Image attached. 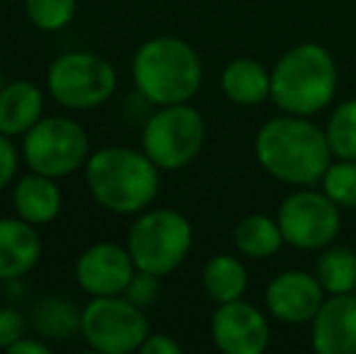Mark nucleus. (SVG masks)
I'll return each mask as SVG.
<instances>
[{"instance_id":"7c9ffc66","label":"nucleus","mask_w":356,"mask_h":354,"mask_svg":"<svg viewBox=\"0 0 356 354\" xmlns=\"http://www.w3.org/2000/svg\"><path fill=\"white\" fill-rule=\"evenodd\" d=\"M8 86V81H5V76H3V71H0V92H3V88Z\"/></svg>"},{"instance_id":"0eeeda50","label":"nucleus","mask_w":356,"mask_h":354,"mask_svg":"<svg viewBox=\"0 0 356 354\" xmlns=\"http://www.w3.org/2000/svg\"><path fill=\"white\" fill-rule=\"evenodd\" d=\"M47 90L61 107L73 112L102 107L117 90V71L92 51H66L51 61Z\"/></svg>"},{"instance_id":"9d476101","label":"nucleus","mask_w":356,"mask_h":354,"mask_svg":"<svg viewBox=\"0 0 356 354\" xmlns=\"http://www.w3.org/2000/svg\"><path fill=\"white\" fill-rule=\"evenodd\" d=\"M284 243L298 250H323L332 246L342 231V209L313 187H298L282 202L277 211Z\"/></svg>"},{"instance_id":"20e7f679","label":"nucleus","mask_w":356,"mask_h":354,"mask_svg":"<svg viewBox=\"0 0 356 354\" xmlns=\"http://www.w3.org/2000/svg\"><path fill=\"white\" fill-rule=\"evenodd\" d=\"M339 71L332 51L303 42L282 54L272 68V102L286 114L313 117L337 95Z\"/></svg>"},{"instance_id":"a211bd4d","label":"nucleus","mask_w":356,"mask_h":354,"mask_svg":"<svg viewBox=\"0 0 356 354\" xmlns=\"http://www.w3.org/2000/svg\"><path fill=\"white\" fill-rule=\"evenodd\" d=\"M44 114V92L29 81H13L0 92V131L24 136Z\"/></svg>"},{"instance_id":"f257e3e1","label":"nucleus","mask_w":356,"mask_h":354,"mask_svg":"<svg viewBox=\"0 0 356 354\" xmlns=\"http://www.w3.org/2000/svg\"><path fill=\"white\" fill-rule=\"evenodd\" d=\"M254 156L269 177L291 187H313L334 161L325 129L310 117L282 112L259 127Z\"/></svg>"},{"instance_id":"b1692460","label":"nucleus","mask_w":356,"mask_h":354,"mask_svg":"<svg viewBox=\"0 0 356 354\" xmlns=\"http://www.w3.org/2000/svg\"><path fill=\"white\" fill-rule=\"evenodd\" d=\"M320 189L339 209H356V161L334 158L320 179Z\"/></svg>"},{"instance_id":"c756f323","label":"nucleus","mask_w":356,"mask_h":354,"mask_svg":"<svg viewBox=\"0 0 356 354\" xmlns=\"http://www.w3.org/2000/svg\"><path fill=\"white\" fill-rule=\"evenodd\" d=\"M51 345L39 335H24L8 350V354H49Z\"/></svg>"},{"instance_id":"4be33fe9","label":"nucleus","mask_w":356,"mask_h":354,"mask_svg":"<svg viewBox=\"0 0 356 354\" xmlns=\"http://www.w3.org/2000/svg\"><path fill=\"white\" fill-rule=\"evenodd\" d=\"M313 274L327 296L356 291V252L347 246H327L320 250Z\"/></svg>"},{"instance_id":"ddd939ff","label":"nucleus","mask_w":356,"mask_h":354,"mask_svg":"<svg viewBox=\"0 0 356 354\" xmlns=\"http://www.w3.org/2000/svg\"><path fill=\"white\" fill-rule=\"evenodd\" d=\"M136 274V265L127 246L95 243L75 260V282L88 296H119Z\"/></svg>"},{"instance_id":"9b49d317","label":"nucleus","mask_w":356,"mask_h":354,"mask_svg":"<svg viewBox=\"0 0 356 354\" xmlns=\"http://www.w3.org/2000/svg\"><path fill=\"white\" fill-rule=\"evenodd\" d=\"M269 313L259 311L254 303L238 298L218 303L209 323L211 342L223 354H262L272 342Z\"/></svg>"},{"instance_id":"c85d7f7f","label":"nucleus","mask_w":356,"mask_h":354,"mask_svg":"<svg viewBox=\"0 0 356 354\" xmlns=\"http://www.w3.org/2000/svg\"><path fill=\"white\" fill-rule=\"evenodd\" d=\"M141 354H182V345L175 337L163 335V332H150L143 340Z\"/></svg>"},{"instance_id":"39448f33","label":"nucleus","mask_w":356,"mask_h":354,"mask_svg":"<svg viewBox=\"0 0 356 354\" xmlns=\"http://www.w3.org/2000/svg\"><path fill=\"white\" fill-rule=\"evenodd\" d=\"M194 243V228L175 209H145L131 223L127 248L134 265L155 277H168L187 260Z\"/></svg>"},{"instance_id":"6ab92c4d","label":"nucleus","mask_w":356,"mask_h":354,"mask_svg":"<svg viewBox=\"0 0 356 354\" xmlns=\"http://www.w3.org/2000/svg\"><path fill=\"white\" fill-rule=\"evenodd\" d=\"M233 246L248 260H269L286 246L279 221L267 214H248L233 226Z\"/></svg>"},{"instance_id":"2eb2a0df","label":"nucleus","mask_w":356,"mask_h":354,"mask_svg":"<svg viewBox=\"0 0 356 354\" xmlns=\"http://www.w3.org/2000/svg\"><path fill=\"white\" fill-rule=\"evenodd\" d=\"M42 257V238L37 226L24 218H0V279L17 282L39 265Z\"/></svg>"},{"instance_id":"423d86ee","label":"nucleus","mask_w":356,"mask_h":354,"mask_svg":"<svg viewBox=\"0 0 356 354\" xmlns=\"http://www.w3.org/2000/svg\"><path fill=\"white\" fill-rule=\"evenodd\" d=\"M207 141V122L189 102L158 107L143 124L141 148L160 170H182L199 158Z\"/></svg>"},{"instance_id":"f03ea898","label":"nucleus","mask_w":356,"mask_h":354,"mask_svg":"<svg viewBox=\"0 0 356 354\" xmlns=\"http://www.w3.org/2000/svg\"><path fill=\"white\" fill-rule=\"evenodd\" d=\"M85 182L102 209L119 216L141 214L160 192V168L145 151L127 146H104L90 153Z\"/></svg>"},{"instance_id":"4468645a","label":"nucleus","mask_w":356,"mask_h":354,"mask_svg":"<svg viewBox=\"0 0 356 354\" xmlns=\"http://www.w3.org/2000/svg\"><path fill=\"white\" fill-rule=\"evenodd\" d=\"M310 345L320 354H356V291L325 296L310 321Z\"/></svg>"},{"instance_id":"2f4dec72","label":"nucleus","mask_w":356,"mask_h":354,"mask_svg":"<svg viewBox=\"0 0 356 354\" xmlns=\"http://www.w3.org/2000/svg\"><path fill=\"white\" fill-rule=\"evenodd\" d=\"M3 284H5V282H3V279H0V296H3Z\"/></svg>"},{"instance_id":"dca6fc26","label":"nucleus","mask_w":356,"mask_h":354,"mask_svg":"<svg viewBox=\"0 0 356 354\" xmlns=\"http://www.w3.org/2000/svg\"><path fill=\"white\" fill-rule=\"evenodd\" d=\"M13 207L15 214L34 226L51 223L61 214L63 194L56 179L42 175V172H29L19 177L13 187Z\"/></svg>"},{"instance_id":"6e6552de","label":"nucleus","mask_w":356,"mask_h":354,"mask_svg":"<svg viewBox=\"0 0 356 354\" xmlns=\"http://www.w3.org/2000/svg\"><path fill=\"white\" fill-rule=\"evenodd\" d=\"M80 335L90 350L102 354H131L138 352L150 335V323L145 311L119 296H92L83 308Z\"/></svg>"},{"instance_id":"1a4fd4ad","label":"nucleus","mask_w":356,"mask_h":354,"mask_svg":"<svg viewBox=\"0 0 356 354\" xmlns=\"http://www.w3.org/2000/svg\"><path fill=\"white\" fill-rule=\"evenodd\" d=\"M90 158L88 131L71 117H42L22 136V161L29 170L54 179L73 175Z\"/></svg>"},{"instance_id":"f8f14e48","label":"nucleus","mask_w":356,"mask_h":354,"mask_svg":"<svg viewBox=\"0 0 356 354\" xmlns=\"http://www.w3.org/2000/svg\"><path fill=\"white\" fill-rule=\"evenodd\" d=\"M325 289L318 277L305 269H284L269 279L264 289V306L269 318L284 325H310L325 301Z\"/></svg>"},{"instance_id":"f3484780","label":"nucleus","mask_w":356,"mask_h":354,"mask_svg":"<svg viewBox=\"0 0 356 354\" xmlns=\"http://www.w3.org/2000/svg\"><path fill=\"white\" fill-rule=\"evenodd\" d=\"M220 90L228 102L238 107H257L272 99V71H267L257 58H233L220 73Z\"/></svg>"},{"instance_id":"5701e85b","label":"nucleus","mask_w":356,"mask_h":354,"mask_svg":"<svg viewBox=\"0 0 356 354\" xmlns=\"http://www.w3.org/2000/svg\"><path fill=\"white\" fill-rule=\"evenodd\" d=\"M323 129L334 158L356 161V97L339 102Z\"/></svg>"},{"instance_id":"cd10ccee","label":"nucleus","mask_w":356,"mask_h":354,"mask_svg":"<svg viewBox=\"0 0 356 354\" xmlns=\"http://www.w3.org/2000/svg\"><path fill=\"white\" fill-rule=\"evenodd\" d=\"M17 166H19L17 148H15V143L10 141L8 134L0 131V192H3V189L15 179Z\"/></svg>"},{"instance_id":"aec40b11","label":"nucleus","mask_w":356,"mask_h":354,"mask_svg":"<svg viewBox=\"0 0 356 354\" xmlns=\"http://www.w3.org/2000/svg\"><path fill=\"white\" fill-rule=\"evenodd\" d=\"M80 318L83 308L75 306L71 298L47 293L29 311V325L47 342H66L80 332Z\"/></svg>"},{"instance_id":"393cba45","label":"nucleus","mask_w":356,"mask_h":354,"mask_svg":"<svg viewBox=\"0 0 356 354\" xmlns=\"http://www.w3.org/2000/svg\"><path fill=\"white\" fill-rule=\"evenodd\" d=\"M78 10V0H24L27 19L42 32H58L68 27Z\"/></svg>"},{"instance_id":"a878e982","label":"nucleus","mask_w":356,"mask_h":354,"mask_svg":"<svg viewBox=\"0 0 356 354\" xmlns=\"http://www.w3.org/2000/svg\"><path fill=\"white\" fill-rule=\"evenodd\" d=\"M124 296L131 303H136L138 308H143V311L155 306V301H158V296H160V277L136 269V274H134V279L129 282Z\"/></svg>"},{"instance_id":"7ed1b4c3","label":"nucleus","mask_w":356,"mask_h":354,"mask_svg":"<svg viewBox=\"0 0 356 354\" xmlns=\"http://www.w3.org/2000/svg\"><path fill=\"white\" fill-rule=\"evenodd\" d=\"M136 92L153 107L192 102L204 81L197 49L179 37H153L136 49L131 61Z\"/></svg>"},{"instance_id":"bb28decb","label":"nucleus","mask_w":356,"mask_h":354,"mask_svg":"<svg viewBox=\"0 0 356 354\" xmlns=\"http://www.w3.org/2000/svg\"><path fill=\"white\" fill-rule=\"evenodd\" d=\"M29 321L17 308H0V350L8 352L19 337L27 335Z\"/></svg>"},{"instance_id":"412c9836","label":"nucleus","mask_w":356,"mask_h":354,"mask_svg":"<svg viewBox=\"0 0 356 354\" xmlns=\"http://www.w3.org/2000/svg\"><path fill=\"white\" fill-rule=\"evenodd\" d=\"M248 269H245L243 260L235 255H213L202 269V289L209 298L218 306V303L238 301L248 291Z\"/></svg>"}]
</instances>
